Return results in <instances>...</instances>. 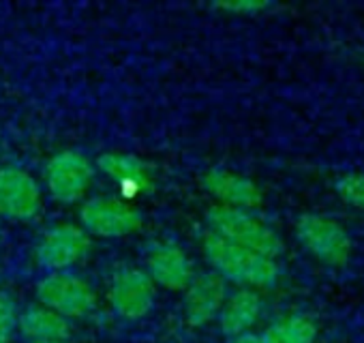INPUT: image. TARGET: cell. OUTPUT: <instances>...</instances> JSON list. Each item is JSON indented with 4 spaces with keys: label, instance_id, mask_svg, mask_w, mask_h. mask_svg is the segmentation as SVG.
<instances>
[{
    "label": "cell",
    "instance_id": "1",
    "mask_svg": "<svg viewBox=\"0 0 364 343\" xmlns=\"http://www.w3.org/2000/svg\"><path fill=\"white\" fill-rule=\"evenodd\" d=\"M204 253L223 281H232L249 290L274 287L281 277L277 260L234 245L210 230L204 234Z\"/></svg>",
    "mask_w": 364,
    "mask_h": 343
},
{
    "label": "cell",
    "instance_id": "2",
    "mask_svg": "<svg viewBox=\"0 0 364 343\" xmlns=\"http://www.w3.org/2000/svg\"><path fill=\"white\" fill-rule=\"evenodd\" d=\"M208 223H210V232L219 234L221 238L234 245L251 249L259 255L277 260L283 251V243L279 234L259 217H255L251 211L215 206L208 211Z\"/></svg>",
    "mask_w": 364,
    "mask_h": 343
},
{
    "label": "cell",
    "instance_id": "3",
    "mask_svg": "<svg viewBox=\"0 0 364 343\" xmlns=\"http://www.w3.org/2000/svg\"><path fill=\"white\" fill-rule=\"evenodd\" d=\"M37 300L65 320L86 317L97 307L95 290L71 273H50L37 283Z\"/></svg>",
    "mask_w": 364,
    "mask_h": 343
},
{
    "label": "cell",
    "instance_id": "4",
    "mask_svg": "<svg viewBox=\"0 0 364 343\" xmlns=\"http://www.w3.org/2000/svg\"><path fill=\"white\" fill-rule=\"evenodd\" d=\"M296 236L300 245L321 264L341 266L351 255L349 234L330 217L304 213L296 221Z\"/></svg>",
    "mask_w": 364,
    "mask_h": 343
},
{
    "label": "cell",
    "instance_id": "5",
    "mask_svg": "<svg viewBox=\"0 0 364 343\" xmlns=\"http://www.w3.org/2000/svg\"><path fill=\"white\" fill-rule=\"evenodd\" d=\"M95 176L92 163L75 150L54 154L46 165V185L54 200L73 204L84 198Z\"/></svg>",
    "mask_w": 364,
    "mask_h": 343
},
{
    "label": "cell",
    "instance_id": "6",
    "mask_svg": "<svg viewBox=\"0 0 364 343\" xmlns=\"http://www.w3.org/2000/svg\"><path fill=\"white\" fill-rule=\"evenodd\" d=\"M82 230L95 236L120 238L141 228V213L118 198H90L80 211Z\"/></svg>",
    "mask_w": 364,
    "mask_h": 343
},
{
    "label": "cell",
    "instance_id": "7",
    "mask_svg": "<svg viewBox=\"0 0 364 343\" xmlns=\"http://www.w3.org/2000/svg\"><path fill=\"white\" fill-rule=\"evenodd\" d=\"M88 247L90 241L82 228L73 223H60L41 236L35 255L39 266L48 268L50 273H65L86 255Z\"/></svg>",
    "mask_w": 364,
    "mask_h": 343
},
{
    "label": "cell",
    "instance_id": "8",
    "mask_svg": "<svg viewBox=\"0 0 364 343\" xmlns=\"http://www.w3.org/2000/svg\"><path fill=\"white\" fill-rule=\"evenodd\" d=\"M156 300V285L146 270L124 268L109 285V305L116 315L124 320H141Z\"/></svg>",
    "mask_w": 364,
    "mask_h": 343
},
{
    "label": "cell",
    "instance_id": "9",
    "mask_svg": "<svg viewBox=\"0 0 364 343\" xmlns=\"http://www.w3.org/2000/svg\"><path fill=\"white\" fill-rule=\"evenodd\" d=\"M41 209V189L28 172L0 167V215L9 219H33Z\"/></svg>",
    "mask_w": 364,
    "mask_h": 343
},
{
    "label": "cell",
    "instance_id": "10",
    "mask_svg": "<svg viewBox=\"0 0 364 343\" xmlns=\"http://www.w3.org/2000/svg\"><path fill=\"white\" fill-rule=\"evenodd\" d=\"M225 298H228L225 281L215 270L196 275L189 287L185 290V302H182L187 324L193 328H202L210 324L213 320H217Z\"/></svg>",
    "mask_w": 364,
    "mask_h": 343
},
{
    "label": "cell",
    "instance_id": "11",
    "mask_svg": "<svg viewBox=\"0 0 364 343\" xmlns=\"http://www.w3.org/2000/svg\"><path fill=\"white\" fill-rule=\"evenodd\" d=\"M148 277L154 281V285H161L171 292H185L191 283L193 264L189 262L187 253L171 243L154 245L148 251Z\"/></svg>",
    "mask_w": 364,
    "mask_h": 343
},
{
    "label": "cell",
    "instance_id": "12",
    "mask_svg": "<svg viewBox=\"0 0 364 343\" xmlns=\"http://www.w3.org/2000/svg\"><path fill=\"white\" fill-rule=\"evenodd\" d=\"M204 187L213 198L221 202V206L251 211L262 204V191L251 179L234 174L223 167H213L204 176Z\"/></svg>",
    "mask_w": 364,
    "mask_h": 343
},
{
    "label": "cell",
    "instance_id": "13",
    "mask_svg": "<svg viewBox=\"0 0 364 343\" xmlns=\"http://www.w3.org/2000/svg\"><path fill=\"white\" fill-rule=\"evenodd\" d=\"M262 296L255 290L240 287L238 292L225 298L217 315L221 332L230 339L251 332V328L262 317Z\"/></svg>",
    "mask_w": 364,
    "mask_h": 343
},
{
    "label": "cell",
    "instance_id": "14",
    "mask_svg": "<svg viewBox=\"0 0 364 343\" xmlns=\"http://www.w3.org/2000/svg\"><path fill=\"white\" fill-rule=\"evenodd\" d=\"M99 169L105 176L114 179L118 185L129 187L133 191H150V165L135 154L129 152H105L97 161Z\"/></svg>",
    "mask_w": 364,
    "mask_h": 343
},
{
    "label": "cell",
    "instance_id": "15",
    "mask_svg": "<svg viewBox=\"0 0 364 343\" xmlns=\"http://www.w3.org/2000/svg\"><path fill=\"white\" fill-rule=\"evenodd\" d=\"M18 328L31 343L67 341L71 332L69 320L41 305L26 307L22 313H18Z\"/></svg>",
    "mask_w": 364,
    "mask_h": 343
},
{
    "label": "cell",
    "instance_id": "16",
    "mask_svg": "<svg viewBox=\"0 0 364 343\" xmlns=\"http://www.w3.org/2000/svg\"><path fill=\"white\" fill-rule=\"evenodd\" d=\"M259 337L262 343H315L317 324L309 315L291 313L272 322Z\"/></svg>",
    "mask_w": 364,
    "mask_h": 343
},
{
    "label": "cell",
    "instance_id": "17",
    "mask_svg": "<svg viewBox=\"0 0 364 343\" xmlns=\"http://www.w3.org/2000/svg\"><path fill=\"white\" fill-rule=\"evenodd\" d=\"M336 194L351 206L364 209V172H351L336 181Z\"/></svg>",
    "mask_w": 364,
    "mask_h": 343
},
{
    "label": "cell",
    "instance_id": "18",
    "mask_svg": "<svg viewBox=\"0 0 364 343\" xmlns=\"http://www.w3.org/2000/svg\"><path fill=\"white\" fill-rule=\"evenodd\" d=\"M16 328H18L16 300L7 292H0V343H9Z\"/></svg>",
    "mask_w": 364,
    "mask_h": 343
},
{
    "label": "cell",
    "instance_id": "19",
    "mask_svg": "<svg viewBox=\"0 0 364 343\" xmlns=\"http://www.w3.org/2000/svg\"><path fill=\"white\" fill-rule=\"evenodd\" d=\"M217 7L228 14L247 16V18H255V16H262L270 9H274V5L268 3V0H230V3H219Z\"/></svg>",
    "mask_w": 364,
    "mask_h": 343
},
{
    "label": "cell",
    "instance_id": "20",
    "mask_svg": "<svg viewBox=\"0 0 364 343\" xmlns=\"http://www.w3.org/2000/svg\"><path fill=\"white\" fill-rule=\"evenodd\" d=\"M230 343H262V337L255 334V332H247V334H240V337L230 339Z\"/></svg>",
    "mask_w": 364,
    "mask_h": 343
},
{
    "label": "cell",
    "instance_id": "21",
    "mask_svg": "<svg viewBox=\"0 0 364 343\" xmlns=\"http://www.w3.org/2000/svg\"><path fill=\"white\" fill-rule=\"evenodd\" d=\"M43 343H67V341H43Z\"/></svg>",
    "mask_w": 364,
    "mask_h": 343
}]
</instances>
